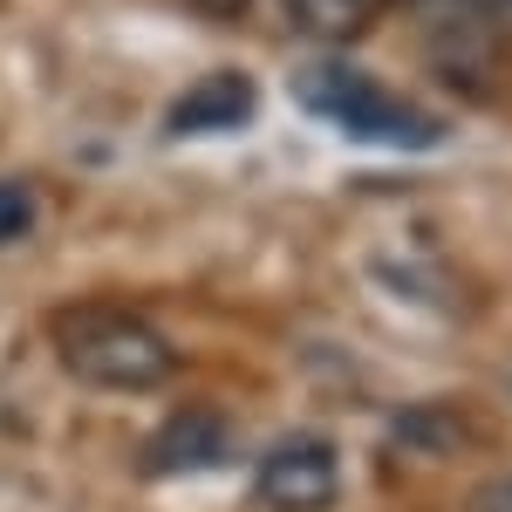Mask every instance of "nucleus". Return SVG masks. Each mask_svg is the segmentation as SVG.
Listing matches in <instances>:
<instances>
[{"mask_svg": "<svg viewBox=\"0 0 512 512\" xmlns=\"http://www.w3.org/2000/svg\"><path fill=\"white\" fill-rule=\"evenodd\" d=\"M55 355L62 369L89 383V390H117V396H137V390H158L171 383L178 355L164 342L151 321L123 315V308H69L55 321Z\"/></svg>", "mask_w": 512, "mask_h": 512, "instance_id": "f257e3e1", "label": "nucleus"}, {"mask_svg": "<svg viewBox=\"0 0 512 512\" xmlns=\"http://www.w3.org/2000/svg\"><path fill=\"white\" fill-rule=\"evenodd\" d=\"M294 96H301L315 117L342 123L349 137H369V144L417 151V144H431V137H437V117L410 110L403 96H390L383 82L355 76V69H342V62H315V69H301V76H294Z\"/></svg>", "mask_w": 512, "mask_h": 512, "instance_id": "f03ea898", "label": "nucleus"}, {"mask_svg": "<svg viewBox=\"0 0 512 512\" xmlns=\"http://www.w3.org/2000/svg\"><path fill=\"white\" fill-rule=\"evenodd\" d=\"M253 492H260L267 512H328L335 492H342V458L321 437H287V444H274L260 458Z\"/></svg>", "mask_w": 512, "mask_h": 512, "instance_id": "7ed1b4c3", "label": "nucleus"}, {"mask_svg": "<svg viewBox=\"0 0 512 512\" xmlns=\"http://www.w3.org/2000/svg\"><path fill=\"white\" fill-rule=\"evenodd\" d=\"M233 451V424L212 410H178L151 444V472H205Z\"/></svg>", "mask_w": 512, "mask_h": 512, "instance_id": "20e7f679", "label": "nucleus"}, {"mask_svg": "<svg viewBox=\"0 0 512 512\" xmlns=\"http://www.w3.org/2000/svg\"><path fill=\"white\" fill-rule=\"evenodd\" d=\"M253 117V82L246 76H212L198 82V89H185L178 103H171V130H233V123Z\"/></svg>", "mask_w": 512, "mask_h": 512, "instance_id": "39448f33", "label": "nucleus"}, {"mask_svg": "<svg viewBox=\"0 0 512 512\" xmlns=\"http://www.w3.org/2000/svg\"><path fill=\"white\" fill-rule=\"evenodd\" d=\"M376 14V0H287V21L315 41H349Z\"/></svg>", "mask_w": 512, "mask_h": 512, "instance_id": "423d86ee", "label": "nucleus"}, {"mask_svg": "<svg viewBox=\"0 0 512 512\" xmlns=\"http://www.w3.org/2000/svg\"><path fill=\"white\" fill-rule=\"evenodd\" d=\"M35 226V192L28 185H14V178H0V246L7 239H21Z\"/></svg>", "mask_w": 512, "mask_h": 512, "instance_id": "0eeeda50", "label": "nucleus"}, {"mask_svg": "<svg viewBox=\"0 0 512 512\" xmlns=\"http://www.w3.org/2000/svg\"><path fill=\"white\" fill-rule=\"evenodd\" d=\"M451 7H465V14L492 21V28H512V0H451Z\"/></svg>", "mask_w": 512, "mask_h": 512, "instance_id": "6e6552de", "label": "nucleus"}, {"mask_svg": "<svg viewBox=\"0 0 512 512\" xmlns=\"http://www.w3.org/2000/svg\"><path fill=\"white\" fill-rule=\"evenodd\" d=\"M472 512H512V478H499V485H485Z\"/></svg>", "mask_w": 512, "mask_h": 512, "instance_id": "1a4fd4ad", "label": "nucleus"}, {"mask_svg": "<svg viewBox=\"0 0 512 512\" xmlns=\"http://www.w3.org/2000/svg\"><path fill=\"white\" fill-rule=\"evenodd\" d=\"M192 7H205V14H246L253 0H192Z\"/></svg>", "mask_w": 512, "mask_h": 512, "instance_id": "9d476101", "label": "nucleus"}]
</instances>
